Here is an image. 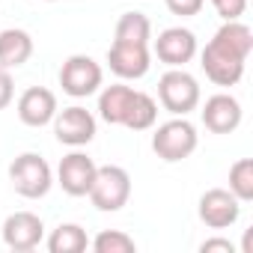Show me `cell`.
<instances>
[{
	"label": "cell",
	"mask_w": 253,
	"mask_h": 253,
	"mask_svg": "<svg viewBox=\"0 0 253 253\" xmlns=\"http://www.w3.org/2000/svg\"><path fill=\"white\" fill-rule=\"evenodd\" d=\"M95 128H98V122L95 116L81 107V104H72V107H63L57 110L54 116V134L63 146H72V149H81L86 143H92L95 137Z\"/></svg>",
	"instance_id": "7"
},
{
	"label": "cell",
	"mask_w": 253,
	"mask_h": 253,
	"mask_svg": "<svg viewBox=\"0 0 253 253\" xmlns=\"http://www.w3.org/2000/svg\"><path fill=\"white\" fill-rule=\"evenodd\" d=\"M12 98H15V84H12V75H9V69L0 66V110L9 107V104H12Z\"/></svg>",
	"instance_id": "25"
},
{
	"label": "cell",
	"mask_w": 253,
	"mask_h": 253,
	"mask_svg": "<svg viewBox=\"0 0 253 253\" xmlns=\"http://www.w3.org/2000/svg\"><path fill=\"white\" fill-rule=\"evenodd\" d=\"M229 191L238 197V203L253 200V158H238L229 167Z\"/></svg>",
	"instance_id": "22"
},
{
	"label": "cell",
	"mask_w": 253,
	"mask_h": 253,
	"mask_svg": "<svg viewBox=\"0 0 253 253\" xmlns=\"http://www.w3.org/2000/svg\"><path fill=\"white\" fill-rule=\"evenodd\" d=\"M89 247L95 253H134L137 250V241L128 235V232H122V229H101Z\"/></svg>",
	"instance_id": "21"
},
{
	"label": "cell",
	"mask_w": 253,
	"mask_h": 253,
	"mask_svg": "<svg viewBox=\"0 0 253 253\" xmlns=\"http://www.w3.org/2000/svg\"><path fill=\"white\" fill-rule=\"evenodd\" d=\"M164 3H167V9H170L173 15L191 18V15H200V9H203L206 0H164Z\"/></svg>",
	"instance_id": "24"
},
{
	"label": "cell",
	"mask_w": 253,
	"mask_h": 253,
	"mask_svg": "<svg viewBox=\"0 0 253 253\" xmlns=\"http://www.w3.org/2000/svg\"><path fill=\"white\" fill-rule=\"evenodd\" d=\"M244 57H238L235 51L223 48L220 42H209L203 51H200V66L206 72V78L217 86H235L244 75Z\"/></svg>",
	"instance_id": "6"
},
{
	"label": "cell",
	"mask_w": 253,
	"mask_h": 253,
	"mask_svg": "<svg viewBox=\"0 0 253 253\" xmlns=\"http://www.w3.org/2000/svg\"><path fill=\"white\" fill-rule=\"evenodd\" d=\"M33 57V36L21 27L0 30V66L3 69H18Z\"/></svg>",
	"instance_id": "15"
},
{
	"label": "cell",
	"mask_w": 253,
	"mask_h": 253,
	"mask_svg": "<svg viewBox=\"0 0 253 253\" xmlns=\"http://www.w3.org/2000/svg\"><path fill=\"white\" fill-rule=\"evenodd\" d=\"M89 247L86 229L78 223H60L51 235H48V250L51 253H81Z\"/></svg>",
	"instance_id": "19"
},
{
	"label": "cell",
	"mask_w": 253,
	"mask_h": 253,
	"mask_svg": "<svg viewBox=\"0 0 253 253\" xmlns=\"http://www.w3.org/2000/svg\"><path fill=\"white\" fill-rule=\"evenodd\" d=\"M158 101L173 116H188L200 104V84L185 69H167L158 78Z\"/></svg>",
	"instance_id": "3"
},
{
	"label": "cell",
	"mask_w": 253,
	"mask_h": 253,
	"mask_svg": "<svg viewBox=\"0 0 253 253\" xmlns=\"http://www.w3.org/2000/svg\"><path fill=\"white\" fill-rule=\"evenodd\" d=\"M42 238H45V223L33 211H15L3 220V241L15 253L36 250L42 244Z\"/></svg>",
	"instance_id": "12"
},
{
	"label": "cell",
	"mask_w": 253,
	"mask_h": 253,
	"mask_svg": "<svg viewBox=\"0 0 253 253\" xmlns=\"http://www.w3.org/2000/svg\"><path fill=\"white\" fill-rule=\"evenodd\" d=\"M152 39V21L143 12H122L113 30V42H128V45H149Z\"/></svg>",
	"instance_id": "17"
},
{
	"label": "cell",
	"mask_w": 253,
	"mask_h": 253,
	"mask_svg": "<svg viewBox=\"0 0 253 253\" xmlns=\"http://www.w3.org/2000/svg\"><path fill=\"white\" fill-rule=\"evenodd\" d=\"M155 122H158V101L149 92H140L137 89L122 125H125V128H131V131H149Z\"/></svg>",
	"instance_id": "18"
},
{
	"label": "cell",
	"mask_w": 253,
	"mask_h": 253,
	"mask_svg": "<svg viewBox=\"0 0 253 253\" xmlns=\"http://www.w3.org/2000/svg\"><path fill=\"white\" fill-rule=\"evenodd\" d=\"M211 6L223 21H241V15L247 12V0H211Z\"/></svg>",
	"instance_id": "23"
},
{
	"label": "cell",
	"mask_w": 253,
	"mask_h": 253,
	"mask_svg": "<svg viewBox=\"0 0 253 253\" xmlns=\"http://www.w3.org/2000/svg\"><path fill=\"white\" fill-rule=\"evenodd\" d=\"M98 211H119L131 200V176L119 164H104L95 170V182L86 194Z\"/></svg>",
	"instance_id": "4"
},
{
	"label": "cell",
	"mask_w": 253,
	"mask_h": 253,
	"mask_svg": "<svg viewBox=\"0 0 253 253\" xmlns=\"http://www.w3.org/2000/svg\"><path fill=\"white\" fill-rule=\"evenodd\" d=\"M197 214H200V220H203L209 229H226V226H232V223L238 220L241 203H238V197H235L229 188H209V191L200 197Z\"/></svg>",
	"instance_id": "9"
},
{
	"label": "cell",
	"mask_w": 253,
	"mask_h": 253,
	"mask_svg": "<svg viewBox=\"0 0 253 253\" xmlns=\"http://www.w3.org/2000/svg\"><path fill=\"white\" fill-rule=\"evenodd\" d=\"M200 250H203V253H214V250H223V253H235V244H232L229 238H206V241L200 244Z\"/></svg>",
	"instance_id": "26"
},
{
	"label": "cell",
	"mask_w": 253,
	"mask_h": 253,
	"mask_svg": "<svg viewBox=\"0 0 253 253\" xmlns=\"http://www.w3.org/2000/svg\"><path fill=\"white\" fill-rule=\"evenodd\" d=\"M134 92H137L134 86H125V84L104 86L101 95H98V116L107 125H122L125 122V113H128V107H131Z\"/></svg>",
	"instance_id": "16"
},
{
	"label": "cell",
	"mask_w": 253,
	"mask_h": 253,
	"mask_svg": "<svg viewBox=\"0 0 253 253\" xmlns=\"http://www.w3.org/2000/svg\"><path fill=\"white\" fill-rule=\"evenodd\" d=\"M9 182L24 200H42L54 185V170L42 155L24 152L9 164Z\"/></svg>",
	"instance_id": "2"
},
{
	"label": "cell",
	"mask_w": 253,
	"mask_h": 253,
	"mask_svg": "<svg viewBox=\"0 0 253 253\" xmlns=\"http://www.w3.org/2000/svg\"><path fill=\"white\" fill-rule=\"evenodd\" d=\"M107 66L116 78L122 81H137L149 72L152 66V51L149 45H128V42H113L107 48Z\"/></svg>",
	"instance_id": "11"
},
{
	"label": "cell",
	"mask_w": 253,
	"mask_h": 253,
	"mask_svg": "<svg viewBox=\"0 0 253 253\" xmlns=\"http://www.w3.org/2000/svg\"><path fill=\"white\" fill-rule=\"evenodd\" d=\"M95 170H98V164L86 152L75 149V152L63 155V161L57 167V185L69 197H86L89 188H92V182H95Z\"/></svg>",
	"instance_id": "8"
},
{
	"label": "cell",
	"mask_w": 253,
	"mask_h": 253,
	"mask_svg": "<svg viewBox=\"0 0 253 253\" xmlns=\"http://www.w3.org/2000/svg\"><path fill=\"white\" fill-rule=\"evenodd\" d=\"M48 3H54V0H48Z\"/></svg>",
	"instance_id": "27"
},
{
	"label": "cell",
	"mask_w": 253,
	"mask_h": 253,
	"mask_svg": "<svg viewBox=\"0 0 253 253\" xmlns=\"http://www.w3.org/2000/svg\"><path fill=\"white\" fill-rule=\"evenodd\" d=\"M200 113H203V125L211 134H232L241 125V104L229 92H217V95L206 98Z\"/></svg>",
	"instance_id": "13"
},
{
	"label": "cell",
	"mask_w": 253,
	"mask_h": 253,
	"mask_svg": "<svg viewBox=\"0 0 253 253\" xmlns=\"http://www.w3.org/2000/svg\"><path fill=\"white\" fill-rule=\"evenodd\" d=\"M214 42H220L223 48H229V51H235L238 57L247 60L250 51H253V30L241 21H223V27L214 33Z\"/></svg>",
	"instance_id": "20"
},
{
	"label": "cell",
	"mask_w": 253,
	"mask_h": 253,
	"mask_svg": "<svg viewBox=\"0 0 253 253\" xmlns=\"http://www.w3.org/2000/svg\"><path fill=\"white\" fill-rule=\"evenodd\" d=\"M197 143H200V134L194 128V122H188L185 116L161 122L155 128V134H152V152L167 164L191 158L197 152Z\"/></svg>",
	"instance_id": "1"
},
{
	"label": "cell",
	"mask_w": 253,
	"mask_h": 253,
	"mask_svg": "<svg viewBox=\"0 0 253 253\" xmlns=\"http://www.w3.org/2000/svg\"><path fill=\"white\" fill-rule=\"evenodd\" d=\"M15 107H18V119L24 125H30V128H42V125L54 122V116L60 110L57 107V95L48 86H30V89H24Z\"/></svg>",
	"instance_id": "14"
},
{
	"label": "cell",
	"mask_w": 253,
	"mask_h": 253,
	"mask_svg": "<svg viewBox=\"0 0 253 253\" xmlns=\"http://www.w3.org/2000/svg\"><path fill=\"white\" fill-rule=\"evenodd\" d=\"M101 81H104L101 66H98L92 57H86V54H72V57L63 63V69H60V86H63V92L72 95V98L95 95L98 86H101Z\"/></svg>",
	"instance_id": "5"
},
{
	"label": "cell",
	"mask_w": 253,
	"mask_h": 253,
	"mask_svg": "<svg viewBox=\"0 0 253 253\" xmlns=\"http://www.w3.org/2000/svg\"><path fill=\"white\" fill-rule=\"evenodd\" d=\"M155 57L170 66V69H185V63H191L197 57V36L188 27H167L158 33L155 45H152Z\"/></svg>",
	"instance_id": "10"
}]
</instances>
